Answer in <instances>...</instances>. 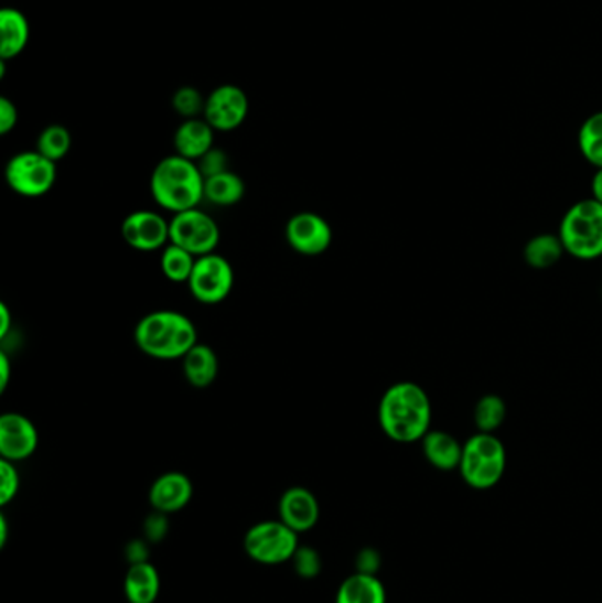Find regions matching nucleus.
<instances>
[{
    "instance_id": "f257e3e1",
    "label": "nucleus",
    "mask_w": 602,
    "mask_h": 603,
    "mask_svg": "<svg viewBox=\"0 0 602 603\" xmlns=\"http://www.w3.org/2000/svg\"><path fill=\"white\" fill-rule=\"evenodd\" d=\"M433 406L424 388L413 381L390 385L378 402V423L389 440L416 443L431 431Z\"/></svg>"
},
{
    "instance_id": "f03ea898",
    "label": "nucleus",
    "mask_w": 602,
    "mask_h": 603,
    "mask_svg": "<svg viewBox=\"0 0 602 603\" xmlns=\"http://www.w3.org/2000/svg\"><path fill=\"white\" fill-rule=\"evenodd\" d=\"M198 331L190 316L179 311H152L135 326V344L155 360H182L195 344Z\"/></svg>"
},
{
    "instance_id": "7ed1b4c3",
    "label": "nucleus",
    "mask_w": 602,
    "mask_h": 603,
    "mask_svg": "<svg viewBox=\"0 0 602 603\" xmlns=\"http://www.w3.org/2000/svg\"><path fill=\"white\" fill-rule=\"evenodd\" d=\"M205 179L198 164L179 154L166 155L152 170V200L161 208L179 214L204 202Z\"/></svg>"
},
{
    "instance_id": "20e7f679",
    "label": "nucleus",
    "mask_w": 602,
    "mask_h": 603,
    "mask_svg": "<svg viewBox=\"0 0 602 603\" xmlns=\"http://www.w3.org/2000/svg\"><path fill=\"white\" fill-rule=\"evenodd\" d=\"M558 237L567 255L576 260H595L602 256V205L590 198L576 202L563 214Z\"/></svg>"
},
{
    "instance_id": "39448f33",
    "label": "nucleus",
    "mask_w": 602,
    "mask_h": 603,
    "mask_svg": "<svg viewBox=\"0 0 602 603\" xmlns=\"http://www.w3.org/2000/svg\"><path fill=\"white\" fill-rule=\"evenodd\" d=\"M507 467V452L501 438L492 432H475L463 443L461 478L472 489L486 491L495 487Z\"/></svg>"
},
{
    "instance_id": "423d86ee",
    "label": "nucleus",
    "mask_w": 602,
    "mask_h": 603,
    "mask_svg": "<svg viewBox=\"0 0 602 603\" xmlns=\"http://www.w3.org/2000/svg\"><path fill=\"white\" fill-rule=\"evenodd\" d=\"M299 546V535L279 519L260 520L244 535V551L249 560L264 567L292 561Z\"/></svg>"
},
{
    "instance_id": "0eeeda50",
    "label": "nucleus",
    "mask_w": 602,
    "mask_h": 603,
    "mask_svg": "<svg viewBox=\"0 0 602 603\" xmlns=\"http://www.w3.org/2000/svg\"><path fill=\"white\" fill-rule=\"evenodd\" d=\"M6 182L13 193L23 198H41L54 190L57 182V163L37 152H19L6 164Z\"/></svg>"
},
{
    "instance_id": "6e6552de",
    "label": "nucleus",
    "mask_w": 602,
    "mask_h": 603,
    "mask_svg": "<svg viewBox=\"0 0 602 603\" xmlns=\"http://www.w3.org/2000/svg\"><path fill=\"white\" fill-rule=\"evenodd\" d=\"M222 240L216 220L198 207L173 214L170 219V244L186 249L191 255H213Z\"/></svg>"
},
{
    "instance_id": "1a4fd4ad",
    "label": "nucleus",
    "mask_w": 602,
    "mask_h": 603,
    "mask_svg": "<svg viewBox=\"0 0 602 603\" xmlns=\"http://www.w3.org/2000/svg\"><path fill=\"white\" fill-rule=\"evenodd\" d=\"M235 273L225 256L213 255L196 258L195 269L186 282L193 299L200 304L216 305L225 302L234 290Z\"/></svg>"
},
{
    "instance_id": "9d476101",
    "label": "nucleus",
    "mask_w": 602,
    "mask_h": 603,
    "mask_svg": "<svg viewBox=\"0 0 602 603\" xmlns=\"http://www.w3.org/2000/svg\"><path fill=\"white\" fill-rule=\"evenodd\" d=\"M249 114V97L239 85H217L205 99L204 119L214 131L230 132L239 129Z\"/></svg>"
},
{
    "instance_id": "9b49d317",
    "label": "nucleus",
    "mask_w": 602,
    "mask_h": 603,
    "mask_svg": "<svg viewBox=\"0 0 602 603\" xmlns=\"http://www.w3.org/2000/svg\"><path fill=\"white\" fill-rule=\"evenodd\" d=\"M120 235L135 251H163L170 244V220L154 211H135L122 220Z\"/></svg>"
},
{
    "instance_id": "f8f14e48",
    "label": "nucleus",
    "mask_w": 602,
    "mask_h": 603,
    "mask_svg": "<svg viewBox=\"0 0 602 603\" xmlns=\"http://www.w3.org/2000/svg\"><path fill=\"white\" fill-rule=\"evenodd\" d=\"M288 246L302 256H320L333 244V228L316 212H299L284 226Z\"/></svg>"
},
{
    "instance_id": "ddd939ff",
    "label": "nucleus",
    "mask_w": 602,
    "mask_h": 603,
    "mask_svg": "<svg viewBox=\"0 0 602 603\" xmlns=\"http://www.w3.org/2000/svg\"><path fill=\"white\" fill-rule=\"evenodd\" d=\"M40 434L25 414L10 411L0 417V455L4 461L22 463L36 454Z\"/></svg>"
},
{
    "instance_id": "4468645a",
    "label": "nucleus",
    "mask_w": 602,
    "mask_h": 603,
    "mask_svg": "<svg viewBox=\"0 0 602 603\" xmlns=\"http://www.w3.org/2000/svg\"><path fill=\"white\" fill-rule=\"evenodd\" d=\"M278 519L297 535L308 534L319 525L320 503L307 487L295 485L281 494L278 502Z\"/></svg>"
},
{
    "instance_id": "2eb2a0df",
    "label": "nucleus",
    "mask_w": 602,
    "mask_h": 603,
    "mask_svg": "<svg viewBox=\"0 0 602 603\" xmlns=\"http://www.w3.org/2000/svg\"><path fill=\"white\" fill-rule=\"evenodd\" d=\"M193 493L195 487L186 473L166 472L152 482L149 489V505L152 510L172 516L190 505Z\"/></svg>"
},
{
    "instance_id": "dca6fc26",
    "label": "nucleus",
    "mask_w": 602,
    "mask_h": 603,
    "mask_svg": "<svg viewBox=\"0 0 602 603\" xmlns=\"http://www.w3.org/2000/svg\"><path fill=\"white\" fill-rule=\"evenodd\" d=\"M31 41V22L17 8L0 9V61L10 62L25 52Z\"/></svg>"
},
{
    "instance_id": "f3484780",
    "label": "nucleus",
    "mask_w": 602,
    "mask_h": 603,
    "mask_svg": "<svg viewBox=\"0 0 602 603\" xmlns=\"http://www.w3.org/2000/svg\"><path fill=\"white\" fill-rule=\"evenodd\" d=\"M214 134H216V131L204 117L182 120L178 131L173 134L175 154L196 163L198 159L207 154L208 150L213 149Z\"/></svg>"
},
{
    "instance_id": "a211bd4d",
    "label": "nucleus",
    "mask_w": 602,
    "mask_h": 603,
    "mask_svg": "<svg viewBox=\"0 0 602 603\" xmlns=\"http://www.w3.org/2000/svg\"><path fill=\"white\" fill-rule=\"evenodd\" d=\"M422 454L431 466L440 472L458 470L463 455V443L452 437L451 432L433 431L431 429L421 440Z\"/></svg>"
},
{
    "instance_id": "6ab92c4d",
    "label": "nucleus",
    "mask_w": 602,
    "mask_h": 603,
    "mask_svg": "<svg viewBox=\"0 0 602 603\" xmlns=\"http://www.w3.org/2000/svg\"><path fill=\"white\" fill-rule=\"evenodd\" d=\"M182 373L193 388H207L216 381L219 360L208 344L196 343L182 358Z\"/></svg>"
},
{
    "instance_id": "aec40b11",
    "label": "nucleus",
    "mask_w": 602,
    "mask_h": 603,
    "mask_svg": "<svg viewBox=\"0 0 602 603\" xmlns=\"http://www.w3.org/2000/svg\"><path fill=\"white\" fill-rule=\"evenodd\" d=\"M160 591V572L151 561L129 564L125 575V595L129 603H155Z\"/></svg>"
},
{
    "instance_id": "412c9836",
    "label": "nucleus",
    "mask_w": 602,
    "mask_h": 603,
    "mask_svg": "<svg viewBox=\"0 0 602 603\" xmlns=\"http://www.w3.org/2000/svg\"><path fill=\"white\" fill-rule=\"evenodd\" d=\"M334 603H387V591L377 575L354 572L340 584Z\"/></svg>"
},
{
    "instance_id": "4be33fe9",
    "label": "nucleus",
    "mask_w": 602,
    "mask_h": 603,
    "mask_svg": "<svg viewBox=\"0 0 602 603\" xmlns=\"http://www.w3.org/2000/svg\"><path fill=\"white\" fill-rule=\"evenodd\" d=\"M567 255L558 234H539L523 247V260L537 270L551 269Z\"/></svg>"
},
{
    "instance_id": "5701e85b",
    "label": "nucleus",
    "mask_w": 602,
    "mask_h": 603,
    "mask_svg": "<svg viewBox=\"0 0 602 603\" xmlns=\"http://www.w3.org/2000/svg\"><path fill=\"white\" fill-rule=\"evenodd\" d=\"M246 194V184L237 173H219V175L205 179L204 200L213 203L216 207H234L243 202Z\"/></svg>"
},
{
    "instance_id": "b1692460",
    "label": "nucleus",
    "mask_w": 602,
    "mask_h": 603,
    "mask_svg": "<svg viewBox=\"0 0 602 603\" xmlns=\"http://www.w3.org/2000/svg\"><path fill=\"white\" fill-rule=\"evenodd\" d=\"M507 419V405L496 394H486L474 406V423L479 432L495 434Z\"/></svg>"
},
{
    "instance_id": "393cba45",
    "label": "nucleus",
    "mask_w": 602,
    "mask_h": 603,
    "mask_svg": "<svg viewBox=\"0 0 602 603\" xmlns=\"http://www.w3.org/2000/svg\"><path fill=\"white\" fill-rule=\"evenodd\" d=\"M196 256L187 252L186 249L169 244L161 251L160 267L164 278L172 282H187L191 272L195 269Z\"/></svg>"
},
{
    "instance_id": "a878e982",
    "label": "nucleus",
    "mask_w": 602,
    "mask_h": 603,
    "mask_svg": "<svg viewBox=\"0 0 602 603\" xmlns=\"http://www.w3.org/2000/svg\"><path fill=\"white\" fill-rule=\"evenodd\" d=\"M72 131L63 123H50L40 132L36 141V150L49 158L50 161L58 163L61 159L66 158L72 150Z\"/></svg>"
},
{
    "instance_id": "bb28decb",
    "label": "nucleus",
    "mask_w": 602,
    "mask_h": 603,
    "mask_svg": "<svg viewBox=\"0 0 602 603\" xmlns=\"http://www.w3.org/2000/svg\"><path fill=\"white\" fill-rule=\"evenodd\" d=\"M578 147L581 155L595 166V170L602 168V111H595L581 123Z\"/></svg>"
},
{
    "instance_id": "cd10ccee",
    "label": "nucleus",
    "mask_w": 602,
    "mask_h": 603,
    "mask_svg": "<svg viewBox=\"0 0 602 603\" xmlns=\"http://www.w3.org/2000/svg\"><path fill=\"white\" fill-rule=\"evenodd\" d=\"M205 99L207 97L200 93L198 88L184 85L173 93L172 108L184 120L200 119L204 117Z\"/></svg>"
},
{
    "instance_id": "c85d7f7f",
    "label": "nucleus",
    "mask_w": 602,
    "mask_h": 603,
    "mask_svg": "<svg viewBox=\"0 0 602 603\" xmlns=\"http://www.w3.org/2000/svg\"><path fill=\"white\" fill-rule=\"evenodd\" d=\"M293 572L304 581H313L322 573V556L315 547L299 546L292 561Z\"/></svg>"
},
{
    "instance_id": "c756f323",
    "label": "nucleus",
    "mask_w": 602,
    "mask_h": 603,
    "mask_svg": "<svg viewBox=\"0 0 602 603\" xmlns=\"http://www.w3.org/2000/svg\"><path fill=\"white\" fill-rule=\"evenodd\" d=\"M20 491V473L17 464L11 461H0V507L10 505Z\"/></svg>"
},
{
    "instance_id": "7c9ffc66",
    "label": "nucleus",
    "mask_w": 602,
    "mask_h": 603,
    "mask_svg": "<svg viewBox=\"0 0 602 603\" xmlns=\"http://www.w3.org/2000/svg\"><path fill=\"white\" fill-rule=\"evenodd\" d=\"M196 164H198L200 173L204 175V179H211V176H216L230 170L228 168V155H226L225 150L217 149V147L208 150L204 158L196 161Z\"/></svg>"
},
{
    "instance_id": "2f4dec72",
    "label": "nucleus",
    "mask_w": 602,
    "mask_h": 603,
    "mask_svg": "<svg viewBox=\"0 0 602 603\" xmlns=\"http://www.w3.org/2000/svg\"><path fill=\"white\" fill-rule=\"evenodd\" d=\"M169 531L170 520L166 514L152 510L151 516H147L146 523H143V538H146L147 542H163Z\"/></svg>"
},
{
    "instance_id": "473e14b6",
    "label": "nucleus",
    "mask_w": 602,
    "mask_h": 603,
    "mask_svg": "<svg viewBox=\"0 0 602 603\" xmlns=\"http://www.w3.org/2000/svg\"><path fill=\"white\" fill-rule=\"evenodd\" d=\"M19 108L11 101L10 97H0V134L6 137L19 126Z\"/></svg>"
},
{
    "instance_id": "72a5a7b5",
    "label": "nucleus",
    "mask_w": 602,
    "mask_h": 603,
    "mask_svg": "<svg viewBox=\"0 0 602 603\" xmlns=\"http://www.w3.org/2000/svg\"><path fill=\"white\" fill-rule=\"evenodd\" d=\"M381 556L377 549L366 547L355 558V572L368 573V575H377L380 570Z\"/></svg>"
},
{
    "instance_id": "f704fd0d",
    "label": "nucleus",
    "mask_w": 602,
    "mask_h": 603,
    "mask_svg": "<svg viewBox=\"0 0 602 603\" xmlns=\"http://www.w3.org/2000/svg\"><path fill=\"white\" fill-rule=\"evenodd\" d=\"M146 538H135L128 542L125 549V558L129 564L146 563L151 561V547H149Z\"/></svg>"
},
{
    "instance_id": "c9c22d12",
    "label": "nucleus",
    "mask_w": 602,
    "mask_h": 603,
    "mask_svg": "<svg viewBox=\"0 0 602 603\" xmlns=\"http://www.w3.org/2000/svg\"><path fill=\"white\" fill-rule=\"evenodd\" d=\"M13 325V314L6 302H0V340H6L11 332Z\"/></svg>"
},
{
    "instance_id": "e433bc0d",
    "label": "nucleus",
    "mask_w": 602,
    "mask_h": 603,
    "mask_svg": "<svg viewBox=\"0 0 602 603\" xmlns=\"http://www.w3.org/2000/svg\"><path fill=\"white\" fill-rule=\"evenodd\" d=\"M11 379V360L8 353H0V392H4Z\"/></svg>"
},
{
    "instance_id": "4c0bfd02",
    "label": "nucleus",
    "mask_w": 602,
    "mask_h": 603,
    "mask_svg": "<svg viewBox=\"0 0 602 603\" xmlns=\"http://www.w3.org/2000/svg\"><path fill=\"white\" fill-rule=\"evenodd\" d=\"M592 198L598 200L602 205V168L595 170V175L592 179Z\"/></svg>"
},
{
    "instance_id": "58836bf2",
    "label": "nucleus",
    "mask_w": 602,
    "mask_h": 603,
    "mask_svg": "<svg viewBox=\"0 0 602 603\" xmlns=\"http://www.w3.org/2000/svg\"><path fill=\"white\" fill-rule=\"evenodd\" d=\"M8 538H10V525H8V519L2 514L0 516V549H4L8 546Z\"/></svg>"
}]
</instances>
